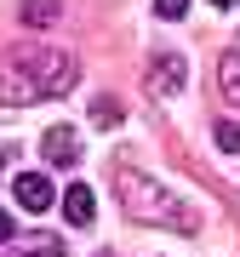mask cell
Wrapping results in <instances>:
<instances>
[{
    "label": "cell",
    "instance_id": "cell-1",
    "mask_svg": "<svg viewBox=\"0 0 240 257\" xmlns=\"http://www.w3.org/2000/svg\"><path fill=\"white\" fill-rule=\"evenodd\" d=\"M74 86V57L63 52H12L0 63V103H40V97H63Z\"/></svg>",
    "mask_w": 240,
    "mask_h": 257
},
{
    "label": "cell",
    "instance_id": "cell-2",
    "mask_svg": "<svg viewBox=\"0 0 240 257\" xmlns=\"http://www.w3.org/2000/svg\"><path fill=\"white\" fill-rule=\"evenodd\" d=\"M114 194H120V206H126L138 223H155V229H177V234H194V229H200V217H194V211L177 200L172 189L149 183L138 166H114Z\"/></svg>",
    "mask_w": 240,
    "mask_h": 257
},
{
    "label": "cell",
    "instance_id": "cell-3",
    "mask_svg": "<svg viewBox=\"0 0 240 257\" xmlns=\"http://www.w3.org/2000/svg\"><path fill=\"white\" fill-rule=\"evenodd\" d=\"M183 86H189V63L177 52H160L155 63H149V92L155 97H177Z\"/></svg>",
    "mask_w": 240,
    "mask_h": 257
},
{
    "label": "cell",
    "instance_id": "cell-4",
    "mask_svg": "<svg viewBox=\"0 0 240 257\" xmlns=\"http://www.w3.org/2000/svg\"><path fill=\"white\" fill-rule=\"evenodd\" d=\"M12 200H18L23 211H52V206H57L52 177H40V172H18V177H12Z\"/></svg>",
    "mask_w": 240,
    "mask_h": 257
},
{
    "label": "cell",
    "instance_id": "cell-5",
    "mask_svg": "<svg viewBox=\"0 0 240 257\" xmlns=\"http://www.w3.org/2000/svg\"><path fill=\"white\" fill-rule=\"evenodd\" d=\"M40 155H46L52 166H74L80 160V132L74 126H52L46 138H40Z\"/></svg>",
    "mask_w": 240,
    "mask_h": 257
},
{
    "label": "cell",
    "instance_id": "cell-6",
    "mask_svg": "<svg viewBox=\"0 0 240 257\" xmlns=\"http://www.w3.org/2000/svg\"><path fill=\"white\" fill-rule=\"evenodd\" d=\"M63 217L74 223V229H92V217H97V194L86 189V183L63 189Z\"/></svg>",
    "mask_w": 240,
    "mask_h": 257
},
{
    "label": "cell",
    "instance_id": "cell-7",
    "mask_svg": "<svg viewBox=\"0 0 240 257\" xmlns=\"http://www.w3.org/2000/svg\"><path fill=\"white\" fill-rule=\"evenodd\" d=\"M6 257H63V240H57V234H29V240H18Z\"/></svg>",
    "mask_w": 240,
    "mask_h": 257
},
{
    "label": "cell",
    "instance_id": "cell-8",
    "mask_svg": "<svg viewBox=\"0 0 240 257\" xmlns=\"http://www.w3.org/2000/svg\"><path fill=\"white\" fill-rule=\"evenodd\" d=\"M57 12H63V0H23V12H18V18H23L29 29H46Z\"/></svg>",
    "mask_w": 240,
    "mask_h": 257
},
{
    "label": "cell",
    "instance_id": "cell-9",
    "mask_svg": "<svg viewBox=\"0 0 240 257\" xmlns=\"http://www.w3.org/2000/svg\"><path fill=\"white\" fill-rule=\"evenodd\" d=\"M120 120H126V109H120V97H92V126H120Z\"/></svg>",
    "mask_w": 240,
    "mask_h": 257
},
{
    "label": "cell",
    "instance_id": "cell-10",
    "mask_svg": "<svg viewBox=\"0 0 240 257\" xmlns=\"http://www.w3.org/2000/svg\"><path fill=\"white\" fill-rule=\"evenodd\" d=\"M217 86H223V97H229V103H240V52H229V57H223Z\"/></svg>",
    "mask_w": 240,
    "mask_h": 257
},
{
    "label": "cell",
    "instance_id": "cell-11",
    "mask_svg": "<svg viewBox=\"0 0 240 257\" xmlns=\"http://www.w3.org/2000/svg\"><path fill=\"white\" fill-rule=\"evenodd\" d=\"M212 138H217L223 155H240V126H234V120H217V132H212Z\"/></svg>",
    "mask_w": 240,
    "mask_h": 257
},
{
    "label": "cell",
    "instance_id": "cell-12",
    "mask_svg": "<svg viewBox=\"0 0 240 257\" xmlns=\"http://www.w3.org/2000/svg\"><path fill=\"white\" fill-rule=\"evenodd\" d=\"M189 12V0H155V18H166V23H177Z\"/></svg>",
    "mask_w": 240,
    "mask_h": 257
},
{
    "label": "cell",
    "instance_id": "cell-13",
    "mask_svg": "<svg viewBox=\"0 0 240 257\" xmlns=\"http://www.w3.org/2000/svg\"><path fill=\"white\" fill-rule=\"evenodd\" d=\"M12 229H18V223H12V211H0V246L12 240Z\"/></svg>",
    "mask_w": 240,
    "mask_h": 257
},
{
    "label": "cell",
    "instance_id": "cell-14",
    "mask_svg": "<svg viewBox=\"0 0 240 257\" xmlns=\"http://www.w3.org/2000/svg\"><path fill=\"white\" fill-rule=\"evenodd\" d=\"M212 6H223V12H229V6H234V0H212Z\"/></svg>",
    "mask_w": 240,
    "mask_h": 257
},
{
    "label": "cell",
    "instance_id": "cell-15",
    "mask_svg": "<svg viewBox=\"0 0 240 257\" xmlns=\"http://www.w3.org/2000/svg\"><path fill=\"white\" fill-rule=\"evenodd\" d=\"M103 257H109V251H103Z\"/></svg>",
    "mask_w": 240,
    "mask_h": 257
}]
</instances>
